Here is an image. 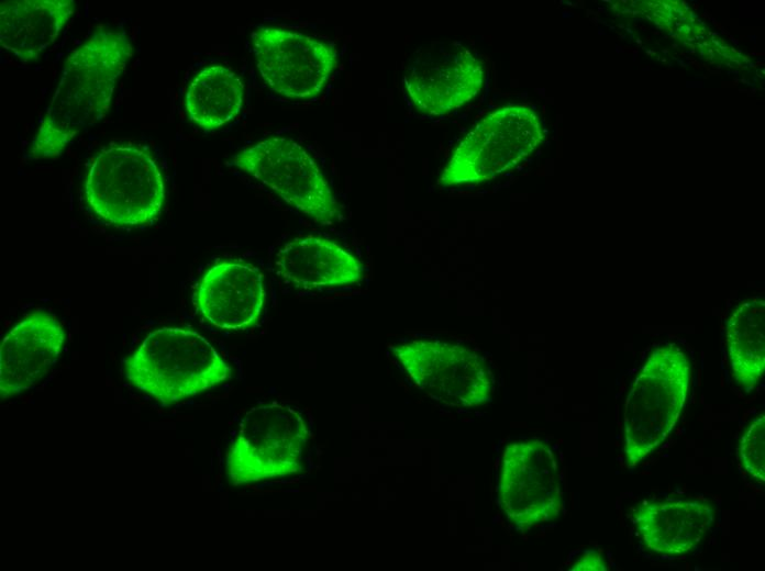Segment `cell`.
<instances>
[{"label": "cell", "instance_id": "277c9868", "mask_svg": "<svg viewBox=\"0 0 765 571\" xmlns=\"http://www.w3.org/2000/svg\"><path fill=\"white\" fill-rule=\"evenodd\" d=\"M89 209L118 227L149 225L160 214L165 186L155 159L132 145H111L92 159L85 181Z\"/></svg>", "mask_w": 765, "mask_h": 571}, {"label": "cell", "instance_id": "8fae6325", "mask_svg": "<svg viewBox=\"0 0 765 571\" xmlns=\"http://www.w3.org/2000/svg\"><path fill=\"white\" fill-rule=\"evenodd\" d=\"M414 382L465 405L485 401L492 379L484 358L459 345L414 340L390 347Z\"/></svg>", "mask_w": 765, "mask_h": 571}, {"label": "cell", "instance_id": "8992f818", "mask_svg": "<svg viewBox=\"0 0 765 571\" xmlns=\"http://www.w3.org/2000/svg\"><path fill=\"white\" fill-rule=\"evenodd\" d=\"M543 137L540 120L530 108H500L480 120L462 139L440 182L452 187L496 178L529 156Z\"/></svg>", "mask_w": 765, "mask_h": 571}, {"label": "cell", "instance_id": "3957f363", "mask_svg": "<svg viewBox=\"0 0 765 571\" xmlns=\"http://www.w3.org/2000/svg\"><path fill=\"white\" fill-rule=\"evenodd\" d=\"M690 363L675 343L652 350L628 393L624 414V460L635 467L668 437L685 405Z\"/></svg>", "mask_w": 765, "mask_h": 571}, {"label": "cell", "instance_id": "6da1fadb", "mask_svg": "<svg viewBox=\"0 0 765 571\" xmlns=\"http://www.w3.org/2000/svg\"><path fill=\"white\" fill-rule=\"evenodd\" d=\"M132 53L124 31L99 29L68 55L27 158L59 157L81 131L106 115Z\"/></svg>", "mask_w": 765, "mask_h": 571}, {"label": "cell", "instance_id": "5b68a950", "mask_svg": "<svg viewBox=\"0 0 765 571\" xmlns=\"http://www.w3.org/2000/svg\"><path fill=\"white\" fill-rule=\"evenodd\" d=\"M239 426L226 454L233 485L302 471L309 429L299 412L278 403L258 405L246 412Z\"/></svg>", "mask_w": 765, "mask_h": 571}, {"label": "cell", "instance_id": "2e32d148", "mask_svg": "<svg viewBox=\"0 0 765 571\" xmlns=\"http://www.w3.org/2000/svg\"><path fill=\"white\" fill-rule=\"evenodd\" d=\"M73 0H9L0 3V44L33 61L59 36L75 12Z\"/></svg>", "mask_w": 765, "mask_h": 571}, {"label": "cell", "instance_id": "9a60e30c", "mask_svg": "<svg viewBox=\"0 0 765 571\" xmlns=\"http://www.w3.org/2000/svg\"><path fill=\"white\" fill-rule=\"evenodd\" d=\"M278 275L303 290L331 289L357 283L363 264L326 238L304 236L285 244L276 255Z\"/></svg>", "mask_w": 765, "mask_h": 571}, {"label": "cell", "instance_id": "9c48e42d", "mask_svg": "<svg viewBox=\"0 0 765 571\" xmlns=\"http://www.w3.org/2000/svg\"><path fill=\"white\" fill-rule=\"evenodd\" d=\"M485 77L483 63L468 48L437 41L415 54L406 68L403 85L417 110L443 115L474 99Z\"/></svg>", "mask_w": 765, "mask_h": 571}, {"label": "cell", "instance_id": "7c38bea8", "mask_svg": "<svg viewBox=\"0 0 765 571\" xmlns=\"http://www.w3.org/2000/svg\"><path fill=\"white\" fill-rule=\"evenodd\" d=\"M65 333L57 318L37 310L22 318L0 346V395L9 399L32 389L57 361Z\"/></svg>", "mask_w": 765, "mask_h": 571}, {"label": "cell", "instance_id": "5bb4252c", "mask_svg": "<svg viewBox=\"0 0 765 571\" xmlns=\"http://www.w3.org/2000/svg\"><path fill=\"white\" fill-rule=\"evenodd\" d=\"M716 518L714 507L699 500L647 501L633 513L637 536L651 551L684 556L706 538Z\"/></svg>", "mask_w": 765, "mask_h": 571}, {"label": "cell", "instance_id": "30bf717a", "mask_svg": "<svg viewBox=\"0 0 765 571\" xmlns=\"http://www.w3.org/2000/svg\"><path fill=\"white\" fill-rule=\"evenodd\" d=\"M501 497L514 524L529 528L556 517L563 506L561 477L553 450L541 440L508 446Z\"/></svg>", "mask_w": 765, "mask_h": 571}, {"label": "cell", "instance_id": "52a82bcc", "mask_svg": "<svg viewBox=\"0 0 765 571\" xmlns=\"http://www.w3.org/2000/svg\"><path fill=\"white\" fill-rule=\"evenodd\" d=\"M236 167L267 186L288 204L314 222H339L342 212L321 169L297 142L268 137L231 157Z\"/></svg>", "mask_w": 765, "mask_h": 571}, {"label": "cell", "instance_id": "ba28073f", "mask_svg": "<svg viewBox=\"0 0 765 571\" xmlns=\"http://www.w3.org/2000/svg\"><path fill=\"white\" fill-rule=\"evenodd\" d=\"M252 44L266 86L286 99L319 96L336 65L332 44L284 27L259 26L252 33Z\"/></svg>", "mask_w": 765, "mask_h": 571}, {"label": "cell", "instance_id": "4fadbf2b", "mask_svg": "<svg viewBox=\"0 0 765 571\" xmlns=\"http://www.w3.org/2000/svg\"><path fill=\"white\" fill-rule=\"evenodd\" d=\"M265 296L264 276L257 267L221 261L201 278L196 304L200 314L215 327L242 331L257 322Z\"/></svg>", "mask_w": 765, "mask_h": 571}, {"label": "cell", "instance_id": "e0dca14e", "mask_svg": "<svg viewBox=\"0 0 765 571\" xmlns=\"http://www.w3.org/2000/svg\"><path fill=\"white\" fill-rule=\"evenodd\" d=\"M245 89L242 80L223 65L202 68L191 79L185 108L189 120L206 132L222 127L241 112Z\"/></svg>", "mask_w": 765, "mask_h": 571}, {"label": "cell", "instance_id": "d6986e66", "mask_svg": "<svg viewBox=\"0 0 765 571\" xmlns=\"http://www.w3.org/2000/svg\"><path fill=\"white\" fill-rule=\"evenodd\" d=\"M739 458L745 471L758 482L765 481V416H757L745 429L739 444Z\"/></svg>", "mask_w": 765, "mask_h": 571}, {"label": "cell", "instance_id": "7a4b0ae2", "mask_svg": "<svg viewBox=\"0 0 765 571\" xmlns=\"http://www.w3.org/2000/svg\"><path fill=\"white\" fill-rule=\"evenodd\" d=\"M123 372L131 385L168 406L221 384L232 369L197 332L162 327L125 359Z\"/></svg>", "mask_w": 765, "mask_h": 571}, {"label": "cell", "instance_id": "ac0fdd59", "mask_svg": "<svg viewBox=\"0 0 765 571\" xmlns=\"http://www.w3.org/2000/svg\"><path fill=\"white\" fill-rule=\"evenodd\" d=\"M765 301H741L727 323V347L732 374L746 392L760 383L765 371Z\"/></svg>", "mask_w": 765, "mask_h": 571}, {"label": "cell", "instance_id": "ffe728a7", "mask_svg": "<svg viewBox=\"0 0 765 571\" xmlns=\"http://www.w3.org/2000/svg\"><path fill=\"white\" fill-rule=\"evenodd\" d=\"M570 570H608V562L601 550H586Z\"/></svg>", "mask_w": 765, "mask_h": 571}]
</instances>
